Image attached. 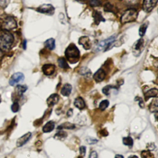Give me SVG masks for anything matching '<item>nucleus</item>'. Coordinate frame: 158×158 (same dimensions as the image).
Wrapping results in <instances>:
<instances>
[{
	"label": "nucleus",
	"mask_w": 158,
	"mask_h": 158,
	"mask_svg": "<svg viewBox=\"0 0 158 158\" xmlns=\"http://www.w3.org/2000/svg\"><path fill=\"white\" fill-rule=\"evenodd\" d=\"M58 65L59 66L64 69H70L69 66L68 65L67 61H66V59L64 58H60L58 59Z\"/></svg>",
	"instance_id": "obj_23"
},
{
	"label": "nucleus",
	"mask_w": 158,
	"mask_h": 158,
	"mask_svg": "<svg viewBox=\"0 0 158 158\" xmlns=\"http://www.w3.org/2000/svg\"><path fill=\"white\" fill-rule=\"evenodd\" d=\"M32 136V133L30 132H28L24 135L20 137L18 140H17L16 145L17 147H21L23 145H24Z\"/></svg>",
	"instance_id": "obj_11"
},
{
	"label": "nucleus",
	"mask_w": 158,
	"mask_h": 158,
	"mask_svg": "<svg viewBox=\"0 0 158 158\" xmlns=\"http://www.w3.org/2000/svg\"><path fill=\"white\" fill-rule=\"evenodd\" d=\"M55 127V124L53 121H49L43 127V132L44 133L51 132L54 130Z\"/></svg>",
	"instance_id": "obj_18"
},
{
	"label": "nucleus",
	"mask_w": 158,
	"mask_h": 158,
	"mask_svg": "<svg viewBox=\"0 0 158 158\" xmlns=\"http://www.w3.org/2000/svg\"><path fill=\"white\" fill-rule=\"evenodd\" d=\"M79 151H80V155H81L82 157L85 156V153H86V147L84 146H80V148H79Z\"/></svg>",
	"instance_id": "obj_38"
},
{
	"label": "nucleus",
	"mask_w": 158,
	"mask_h": 158,
	"mask_svg": "<svg viewBox=\"0 0 158 158\" xmlns=\"http://www.w3.org/2000/svg\"><path fill=\"white\" fill-rule=\"evenodd\" d=\"M116 40V36H112L109 38L101 41L98 43L97 47L96 48V51H101L104 49V51H108L113 47V44Z\"/></svg>",
	"instance_id": "obj_4"
},
{
	"label": "nucleus",
	"mask_w": 158,
	"mask_h": 158,
	"mask_svg": "<svg viewBox=\"0 0 158 158\" xmlns=\"http://www.w3.org/2000/svg\"><path fill=\"white\" fill-rule=\"evenodd\" d=\"M65 56L70 63L75 64L79 60L80 51L75 44L71 43L66 48L65 51Z\"/></svg>",
	"instance_id": "obj_2"
},
{
	"label": "nucleus",
	"mask_w": 158,
	"mask_h": 158,
	"mask_svg": "<svg viewBox=\"0 0 158 158\" xmlns=\"http://www.w3.org/2000/svg\"><path fill=\"white\" fill-rule=\"evenodd\" d=\"M109 105V102L108 100H103L102 101L99 105V108L101 110V111H104L106 109Z\"/></svg>",
	"instance_id": "obj_28"
},
{
	"label": "nucleus",
	"mask_w": 158,
	"mask_h": 158,
	"mask_svg": "<svg viewBox=\"0 0 158 158\" xmlns=\"http://www.w3.org/2000/svg\"><path fill=\"white\" fill-rule=\"evenodd\" d=\"M86 143L89 145H93L96 144L98 142V140H96L95 138H92V137H88L86 139Z\"/></svg>",
	"instance_id": "obj_34"
},
{
	"label": "nucleus",
	"mask_w": 158,
	"mask_h": 158,
	"mask_svg": "<svg viewBox=\"0 0 158 158\" xmlns=\"http://www.w3.org/2000/svg\"><path fill=\"white\" fill-rule=\"evenodd\" d=\"M79 43L83 46V48L86 50H89L92 47V42L89 37L83 36L79 39Z\"/></svg>",
	"instance_id": "obj_10"
},
{
	"label": "nucleus",
	"mask_w": 158,
	"mask_h": 158,
	"mask_svg": "<svg viewBox=\"0 0 158 158\" xmlns=\"http://www.w3.org/2000/svg\"><path fill=\"white\" fill-rule=\"evenodd\" d=\"M138 157V156H129V157Z\"/></svg>",
	"instance_id": "obj_46"
},
{
	"label": "nucleus",
	"mask_w": 158,
	"mask_h": 158,
	"mask_svg": "<svg viewBox=\"0 0 158 158\" xmlns=\"http://www.w3.org/2000/svg\"><path fill=\"white\" fill-rule=\"evenodd\" d=\"M80 74L81 75H90L91 74V71L89 69H88L87 67H82L80 70Z\"/></svg>",
	"instance_id": "obj_33"
},
{
	"label": "nucleus",
	"mask_w": 158,
	"mask_h": 158,
	"mask_svg": "<svg viewBox=\"0 0 158 158\" xmlns=\"http://www.w3.org/2000/svg\"><path fill=\"white\" fill-rule=\"evenodd\" d=\"M2 22H3V21L0 19V27H2Z\"/></svg>",
	"instance_id": "obj_45"
},
{
	"label": "nucleus",
	"mask_w": 158,
	"mask_h": 158,
	"mask_svg": "<svg viewBox=\"0 0 158 158\" xmlns=\"http://www.w3.org/2000/svg\"><path fill=\"white\" fill-rule=\"evenodd\" d=\"M17 22L11 16H8L2 22V29L6 30H11L14 29L17 27Z\"/></svg>",
	"instance_id": "obj_5"
},
{
	"label": "nucleus",
	"mask_w": 158,
	"mask_h": 158,
	"mask_svg": "<svg viewBox=\"0 0 158 158\" xmlns=\"http://www.w3.org/2000/svg\"><path fill=\"white\" fill-rule=\"evenodd\" d=\"M93 17L94 18V22L96 25H99L101 22H105V19L103 17L101 13L99 11H95L93 14Z\"/></svg>",
	"instance_id": "obj_15"
},
{
	"label": "nucleus",
	"mask_w": 158,
	"mask_h": 158,
	"mask_svg": "<svg viewBox=\"0 0 158 158\" xmlns=\"http://www.w3.org/2000/svg\"><path fill=\"white\" fill-rule=\"evenodd\" d=\"M77 1H80V2H83V1H86V0H77Z\"/></svg>",
	"instance_id": "obj_47"
},
{
	"label": "nucleus",
	"mask_w": 158,
	"mask_h": 158,
	"mask_svg": "<svg viewBox=\"0 0 158 158\" xmlns=\"http://www.w3.org/2000/svg\"><path fill=\"white\" fill-rule=\"evenodd\" d=\"M156 148V146L154 143H150L148 145V149L151 151V150H154V148Z\"/></svg>",
	"instance_id": "obj_39"
},
{
	"label": "nucleus",
	"mask_w": 158,
	"mask_h": 158,
	"mask_svg": "<svg viewBox=\"0 0 158 158\" xmlns=\"http://www.w3.org/2000/svg\"><path fill=\"white\" fill-rule=\"evenodd\" d=\"M13 42L14 37L11 33L3 29L0 31V48L3 51L9 50Z\"/></svg>",
	"instance_id": "obj_1"
},
{
	"label": "nucleus",
	"mask_w": 158,
	"mask_h": 158,
	"mask_svg": "<svg viewBox=\"0 0 158 158\" xmlns=\"http://www.w3.org/2000/svg\"><path fill=\"white\" fill-rule=\"evenodd\" d=\"M67 136V134L66 132H65L64 131H60L59 132H58L55 135L54 138L57 140H64Z\"/></svg>",
	"instance_id": "obj_27"
},
{
	"label": "nucleus",
	"mask_w": 158,
	"mask_h": 158,
	"mask_svg": "<svg viewBox=\"0 0 158 158\" xmlns=\"http://www.w3.org/2000/svg\"><path fill=\"white\" fill-rule=\"evenodd\" d=\"M90 5L92 7L100 6L102 5V0H90Z\"/></svg>",
	"instance_id": "obj_32"
},
{
	"label": "nucleus",
	"mask_w": 158,
	"mask_h": 158,
	"mask_svg": "<svg viewBox=\"0 0 158 158\" xmlns=\"http://www.w3.org/2000/svg\"><path fill=\"white\" fill-rule=\"evenodd\" d=\"M45 46L49 50H53L55 48V40L53 39H48L44 43Z\"/></svg>",
	"instance_id": "obj_20"
},
{
	"label": "nucleus",
	"mask_w": 158,
	"mask_h": 158,
	"mask_svg": "<svg viewBox=\"0 0 158 158\" xmlns=\"http://www.w3.org/2000/svg\"><path fill=\"white\" fill-rule=\"evenodd\" d=\"M26 43H27V41L25 40L24 41V43H23V48H24V49H26Z\"/></svg>",
	"instance_id": "obj_43"
},
{
	"label": "nucleus",
	"mask_w": 158,
	"mask_h": 158,
	"mask_svg": "<svg viewBox=\"0 0 158 158\" xmlns=\"http://www.w3.org/2000/svg\"><path fill=\"white\" fill-rule=\"evenodd\" d=\"M143 43H144V40L142 39H139L134 45L133 46V49L135 51H139L141 49L143 46Z\"/></svg>",
	"instance_id": "obj_25"
},
{
	"label": "nucleus",
	"mask_w": 158,
	"mask_h": 158,
	"mask_svg": "<svg viewBox=\"0 0 158 158\" xmlns=\"http://www.w3.org/2000/svg\"><path fill=\"white\" fill-rule=\"evenodd\" d=\"M3 56H4L3 51L1 48H0V61H1L3 59Z\"/></svg>",
	"instance_id": "obj_42"
},
{
	"label": "nucleus",
	"mask_w": 158,
	"mask_h": 158,
	"mask_svg": "<svg viewBox=\"0 0 158 158\" xmlns=\"http://www.w3.org/2000/svg\"><path fill=\"white\" fill-rule=\"evenodd\" d=\"M157 99H155L152 101L149 106V109L151 113H157L158 108H157Z\"/></svg>",
	"instance_id": "obj_22"
},
{
	"label": "nucleus",
	"mask_w": 158,
	"mask_h": 158,
	"mask_svg": "<svg viewBox=\"0 0 158 158\" xmlns=\"http://www.w3.org/2000/svg\"><path fill=\"white\" fill-rule=\"evenodd\" d=\"M74 105L76 108L81 110L83 109L86 107L85 102L82 97H78L75 99Z\"/></svg>",
	"instance_id": "obj_17"
},
{
	"label": "nucleus",
	"mask_w": 158,
	"mask_h": 158,
	"mask_svg": "<svg viewBox=\"0 0 158 158\" xmlns=\"http://www.w3.org/2000/svg\"><path fill=\"white\" fill-rule=\"evenodd\" d=\"M56 66L52 64H46L42 67V71L46 76H51L55 72Z\"/></svg>",
	"instance_id": "obj_9"
},
{
	"label": "nucleus",
	"mask_w": 158,
	"mask_h": 158,
	"mask_svg": "<svg viewBox=\"0 0 158 158\" xmlns=\"http://www.w3.org/2000/svg\"><path fill=\"white\" fill-rule=\"evenodd\" d=\"M114 6L109 3H106L104 6V11H106V12H114Z\"/></svg>",
	"instance_id": "obj_30"
},
{
	"label": "nucleus",
	"mask_w": 158,
	"mask_h": 158,
	"mask_svg": "<svg viewBox=\"0 0 158 158\" xmlns=\"http://www.w3.org/2000/svg\"><path fill=\"white\" fill-rule=\"evenodd\" d=\"M157 94H158V91L157 89H156V88H154V89H151V90H148L147 92L145 93L144 96H145V101H147L150 98H157Z\"/></svg>",
	"instance_id": "obj_16"
},
{
	"label": "nucleus",
	"mask_w": 158,
	"mask_h": 158,
	"mask_svg": "<svg viewBox=\"0 0 158 158\" xmlns=\"http://www.w3.org/2000/svg\"><path fill=\"white\" fill-rule=\"evenodd\" d=\"M152 156H153V155L148 151H143L142 152V157L147 158V157H151Z\"/></svg>",
	"instance_id": "obj_37"
},
{
	"label": "nucleus",
	"mask_w": 158,
	"mask_h": 158,
	"mask_svg": "<svg viewBox=\"0 0 158 158\" xmlns=\"http://www.w3.org/2000/svg\"><path fill=\"white\" fill-rule=\"evenodd\" d=\"M138 13L135 9H129L126 10L124 14H122L120 21L121 23L124 24L127 23H130L136 21L138 17Z\"/></svg>",
	"instance_id": "obj_3"
},
{
	"label": "nucleus",
	"mask_w": 158,
	"mask_h": 158,
	"mask_svg": "<svg viewBox=\"0 0 158 158\" xmlns=\"http://www.w3.org/2000/svg\"><path fill=\"white\" fill-rule=\"evenodd\" d=\"M24 75L21 72H17L14 74L9 79V84L11 86H14L24 80Z\"/></svg>",
	"instance_id": "obj_7"
},
{
	"label": "nucleus",
	"mask_w": 158,
	"mask_h": 158,
	"mask_svg": "<svg viewBox=\"0 0 158 158\" xmlns=\"http://www.w3.org/2000/svg\"><path fill=\"white\" fill-rule=\"evenodd\" d=\"M90 158H96V157H98L97 153H96V151H92V152L90 153Z\"/></svg>",
	"instance_id": "obj_40"
},
{
	"label": "nucleus",
	"mask_w": 158,
	"mask_h": 158,
	"mask_svg": "<svg viewBox=\"0 0 158 158\" xmlns=\"http://www.w3.org/2000/svg\"><path fill=\"white\" fill-rule=\"evenodd\" d=\"M135 101H138L139 102V106H140V108H144L145 105H144L143 100V99H142V98L138 97V96H137V97L135 98Z\"/></svg>",
	"instance_id": "obj_36"
},
{
	"label": "nucleus",
	"mask_w": 158,
	"mask_h": 158,
	"mask_svg": "<svg viewBox=\"0 0 158 158\" xmlns=\"http://www.w3.org/2000/svg\"><path fill=\"white\" fill-rule=\"evenodd\" d=\"M76 127L75 125L73 124H71L70 122H65L62 124L61 125H60L58 127V130H61V129H74Z\"/></svg>",
	"instance_id": "obj_21"
},
{
	"label": "nucleus",
	"mask_w": 158,
	"mask_h": 158,
	"mask_svg": "<svg viewBox=\"0 0 158 158\" xmlns=\"http://www.w3.org/2000/svg\"><path fill=\"white\" fill-rule=\"evenodd\" d=\"M9 0H0V8H5L9 3Z\"/></svg>",
	"instance_id": "obj_35"
},
{
	"label": "nucleus",
	"mask_w": 158,
	"mask_h": 158,
	"mask_svg": "<svg viewBox=\"0 0 158 158\" xmlns=\"http://www.w3.org/2000/svg\"><path fill=\"white\" fill-rule=\"evenodd\" d=\"M37 10V11L40 12L41 13L52 15L55 13V9L51 5L45 4V5H42V6L39 7Z\"/></svg>",
	"instance_id": "obj_6"
},
{
	"label": "nucleus",
	"mask_w": 158,
	"mask_h": 158,
	"mask_svg": "<svg viewBox=\"0 0 158 158\" xmlns=\"http://www.w3.org/2000/svg\"><path fill=\"white\" fill-rule=\"evenodd\" d=\"M148 27V22L143 24L141 26H140V29H139V35H140V37H143L145 35Z\"/></svg>",
	"instance_id": "obj_24"
},
{
	"label": "nucleus",
	"mask_w": 158,
	"mask_h": 158,
	"mask_svg": "<svg viewBox=\"0 0 158 158\" xmlns=\"http://www.w3.org/2000/svg\"><path fill=\"white\" fill-rule=\"evenodd\" d=\"M27 90V86L26 85H17L15 88V92L19 96H22L23 93H25Z\"/></svg>",
	"instance_id": "obj_19"
},
{
	"label": "nucleus",
	"mask_w": 158,
	"mask_h": 158,
	"mask_svg": "<svg viewBox=\"0 0 158 158\" xmlns=\"http://www.w3.org/2000/svg\"><path fill=\"white\" fill-rule=\"evenodd\" d=\"M72 89V87L71 84L66 83L62 88L61 93L64 96H69L71 93Z\"/></svg>",
	"instance_id": "obj_14"
},
{
	"label": "nucleus",
	"mask_w": 158,
	"mask_h": 158,
	"mask_svg": "<svg viewBox=\"0 0 158 158\" xmlns=\"http://www.w3.org/2000/svg\"><path fill=\"white\" fill-rule=\"evenodd\" d=\"M119 1H122V0H119Z\"/></svg>",
	"instance_id": "obj_49"
},
{
	"label": "nucleus",
	"mask_w": 158,
	"mask_h": 158,
	"mask_svg": "<svg viewBox=\"0 0 158 158\" xmlns=\"http://www.w3.org/2000/svg\"><path fill=\"white\" fill-rule=\"evenodd\" d=\"M106 74L104 70H103V69H99L94 74L93 79L96 82H101L103 80H104L105 77H106Z\"/></svg>",
	"instance_id": "obj_12"
},
{
	"label": "nucleus",
	"mask_w": 158,
	"mask_h": 158,
	"mask_svg": "<svg viewBox=\"0 0 158 158\" xmlns=\"http://www.w3.org/2000/svg\"><path fill=\"white\" fill-rule=\"evenodd\" d=\"M2 101V98H1V96H0V103Z\"/></svg>",
	"instance_id": "obj_48"
},
{
	"label": "nucleus",
	"mask_w": 158,
	"mask_h": 158,
	"mask_svg": "<svg viewBox=\"0 0 158 158\" xmlns=\"http://www.w3.org/2000/svg\"><path fill=\"white\" fill-rule=\"evenodd\" d=\"M157 0H144L143 9L146 12H150L156 6Z\"/></svg>",
	"instance_id": "obj_8"
},
{
	"label": "nucleus",
	"mask_w": 158,
	"mask_h": 158,
	"mask_svg": "<svg viewBox=\"0 0 158 158\" xmlns=\"http://www.w3.org/2000/svg\"><path fill=\"white\" fill-rule=\"evenodd\" d=\"M122 142L124 145L129 146H132L133 145V140L130 136L124 137L122 139Z\"/></svg>",
	"instance_id": "obj_26"
},
{
	"label": "nucleus",
	"mask_w": 158,
	"mask_h": 158,
	"mask_svg": "<svg viewBox=\"0 0 158 158\" xmlns=\"http://www.w3.org/2000/svg\"><path fill=\"white\" fill-rule=\"evenodd\" d=\"M115 157H122V158L124 157V156H121V155H116Z\"/></svg>",
	"instance_id": "obj_44"
},
{
	"label": "nucleus",
	"mask_w": 158,
	"mask_h": 158,
	"mask_svg": "<svg viewBox=\"0 0 158 158\" xmlns=\"http://www.w3.org/2000/svg\"><path fill=\"white\" fill-rule=\"evenodd\" d=\"M59 100V96L56 93H54V94H52L48 97L46 102L49 106H54V105L58 103Z\"/></svg>",
	"instance_id": "obj_13"
},
{
	"label": "nucleus",
	"mask_w": 158,
	"mask_h": 158,
	"mask_svg": "<svg viewBox=\"0 0 158 158\" xmlns=\"http://www.w3.org/2000/svg\"><path fill=\"white\" fill-rule=\"evenodd\" d=\"M114 89H117L116 86H112V85H107L106 86H104L103 89V93L105 95H109V92Z\"/></svg>",
	"instance_id": "obj_29"
},
{
	"label": "nucleus",
	"mask_w": 158,
	"mask_h": 158,
	"mask_svg": "<svg viewBox=\"0 0 158 158\" xmlns=\"http://www.w3.org/2000/svg\"><path fill=\"white\" fill-rule=\"evenodd\" d=\"M72 114H73V110H72V109H70L68 111L67 113V116L68 117H71V116H72Z\"/></svg>",
	"instance_id": "obj_41"
},
{
	"label": "nucleus",
	"mask_w": 158,
	"mask_h": 158,
	"mask_svg": "<svg viewBox=\"0 0 158 158\" xmlns=\"http://www.w3.org/2000/svg\"><path fill=\"white\" fill-rule=\"evenodd\" d=\"M19 110V104L17 101H15L11 106V111L13 113H17Z\"/></svg>",
	"instance_id": "obj_31"
}]
</instances>
